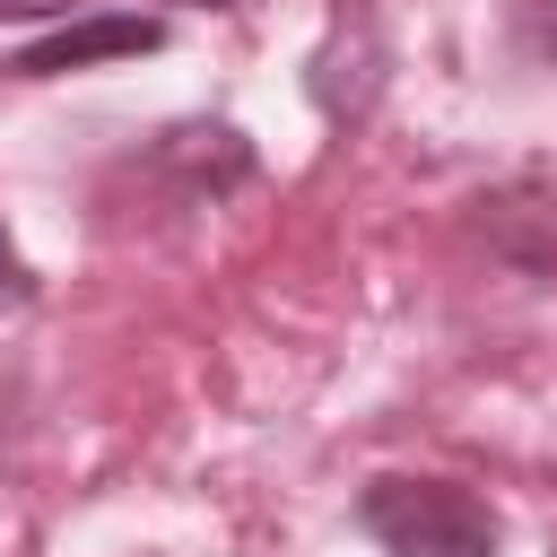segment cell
I'll return each mask as SVG.
<instances>
[{"label": "cell", "instance_id": "obj_6", "mask_svg": "<svg viewBox=\"0 0 557 557\" xmlns=\"http://www.w3.org/2000/svg\"><path fill=\"white\" fill-rule=\"evenodd\" d=\"M200 9H226V0H200Z\"/></svg>", "mask_w": 557, "mask_h": 557}, {"label": "cell", "instance_id": "obj_4", "mask_svg": "<svg viewBox=\"0 0 557 557\" xmlns=\"http://www.w3.org/2000/svg\"><path fill=\"white\" fill-rule=\"evenodd\" d=\"M522 44L540 61H557V0H522Z\"/></svg>", "mask_w": 557, "mask_h": 557}, {"label": "cell", "instance_id": "obj_1", "mask_svg": "<svg viewBox=\"0 0 557 557\" xmlns=\"http://www.w3.org/2000/svg\"><path fill=\"white\" fill-rule=\"evenodd\" d=\"M357 522L383 557H496V513L453 479H374L357 496Z\"/></svg>", "mask_w": 557, "mask_h": 557}, {"label": "cell", "instance_id": "obj_5", "mask_svg": "<svg viewBox=\"0 0 557 557\" xmlns=\"http://www.w3.org/2000/svg\"><path fill=\"white\" fill-rule=\"evenodd\" d=\"M0 17H70V0H0Z\"/></svg>", "mask_w": 557, "mask_h": 557}, {"label": "cell", "instance_id": "obj_2", "mask_svg": "<svg viewBox=\"0 0 557 557\" xmlns=\"http://www.w3.org/2000/svg\"><path fill=\"white\" fill-rule=\"evenodd\" d=\"M157 44H165L157 17H78V26H52L44 44H26L9 70H17V78H61V70L122 61V52H157Z\"/></svg>", "mask_w": 557, "mask_h": 557}, {"label": "cell", "instance_id": "obj_3", "mask_svg": "<svg viewBox=\"0 0 557 557\" xmlns=\"http://www.w3.org/2000/svg\"><path fill=\"white\" fill-rule=\"evenodd\" d=\"M17 305H35V270L17 261V244H9V226H0V313H17Z\"/></svg>", "mask_w": 557, "mask_h": 557}]
</instances>
